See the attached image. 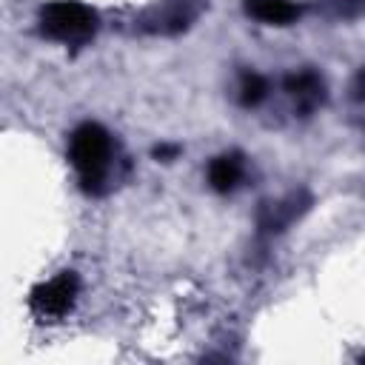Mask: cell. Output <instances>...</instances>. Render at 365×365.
<instances>
[{"instance_id": "4", "label": "cell", "mask_w": 365, "mask_h": 365, "mask_svg": "<svg viewBox=\"0 0 365 365\" xmlns=\"http://www.w3.org/2000/svg\"><path fill=\"white\" fill-rule=\"evenodd\" d=\"M285 94L294 100V108L299 114H311L325 103V80L314 68H302L285 77Z\"/></svg>"}, {"instance_id": "6", "label": "cell", "mask_w": 365, "mask_h": 365, "mask_svg": "<svg viewBox=\"0 0 365 365\" xmlns=\"http://www.w3.org/2000/svg\"><path fill=\"white\" fill-rule=\"evenodd\" d=\"M242 9L262 26H291L302 14L294 0H242Z\"/></svg>"}, {"instance_id": "10", "label": "cell", "mask_w": 365, "mask_h": 365, "mask_svg": "<svg viewBox=\"0 0 365 365\" xmlns=\"http://www.w3.org/2000/svg\"><path fill=\"white\" fill-rule=\"evenodd\" d=\"M351 97L354 100H359V103H365V66L354 74V80H351Z\"/></svg>"}, {"instance_id": "9", "label": "cell", "mask_w": 365, "mask_h": 365, "mask_svg": "<svg viewBox=\"0 0 365 365\" xmlns=\"http://www.w3.org/2000/svg\"><path fill=\"white\" fill-rule=\"evenodd\" d=\"M265 94H268L265 77H259V74H254V71L242 77V83H240V103H242L245 108L259 106V103L265 100Z\"/></svg>"}, {"instance_id": "8", "label": "cell", "mask_w": 365, "mask_h": 365, "mask_svg": "<svg viewBox=\"0 0 365 365\" xmlns=\"http://www.w3.org/2000/svg\"><path fill=\"white\" fill-rule=\"evenodd\" d=\"M299 197L302 194H291L288 200H282L277 205H265L259 214V228L262 231H282L291 220L299 217V211H305V205H299Z\"/></svg>"}, {"instance_id": "7", "label": "cell", "mask_w": 365, "mask_h": 365, "mask_svg": "<svg viewBox=\"0 0 365 365\" xmlns=\"http://www.w3.org/2000/svg\"><path fill=\"white\" fill-rule=\"evenodd\" d=\"M242 174H245V160H242V154H237V151L220 154V157H214V160L208 163V185H211L214 191H220V194L234 191V188L240 185Z\"/></svg>"}, {"instance_id": "11", "label": "cell", "mask_w": 365, "mask_h": 365, "mask_svg": "<svg viewBox=\"0 0 365 365\" xmlns=\"http://www.w3.org/2000/svg\"><path fill=\"white\" fill-rule=\"evenodd\" d=\"M151 154H154L157 160H163V163H171V160L180 154V145H165V143H163V145H154Z\"/></svg>"}, {"instance_id": "12", "label": "cell", "mask_w": 365, "mask_h": 365, "mask_svg": "<svg viewBox=\"0 0 365 365\" xmlns=\"http://www.w3.org/2000/svg\"><path fill=\"white\" fill-rule=\"evenodd\" d=\"M342 14H359L365 9V0H336Z\"/></svg>"}, {"instance_id": "2", "label": "cell", "mask_w": 365, "mask_h": 365, "mask_svg": "<svg viewBox=\"0 0 365 365\" xmlns=\"http://www.w3.org/2000/svg\"><path fill=\"white\" fill-rule=\"evenodd\" d=\"M40 31L63 46H83L97 34L100 17L80 0H51L40 9Z\"/></svg>"}, {"instance_id": "1", "label": "cell", "mask_w": 365, "mask_h": 365, "mask_svg": "<svg viewBox=\"0 0 365 365\" xmlns=\"http://www.w3.org/2000/svg\"><path fill=\"white\" fill-rule=\"evenodd\" d=\"M68 163L77 171L80 188L91 197L106 194L111 165H114V140L100 123H80L68 137Z\"/></svg>"}, {"instance_id": "3", "label": "cell", "mask_w": 365, "mask_h": 365, "mask_svg": "<svg viewBox=\"0 0 365 365\" xmlns=\"http://www.w3.org/2000/svg\"><path fill=\"white\" fill-rule=\"evenodd\" d=\"M80 294V279L74 271H60L57 277L40 282L29 294V308L40 322H57L71 314Z\"/></svg>"}, {"instance_id": "5", "label": "cell", "mask_w": 365, "mask_h": 365, "mask_svg": "<svg viewBox=\"0 0 365 365\" xmlns=\"http://www.w3.org/2000/svg\"><path fill=\"white\" fill-rule=\"evenodd\" d=\"M197 14H200V3L197 0H163V6H157L148 14L145 29L163 31V34H177L182 29H188Z\"/></svg>"}]
</instances>
